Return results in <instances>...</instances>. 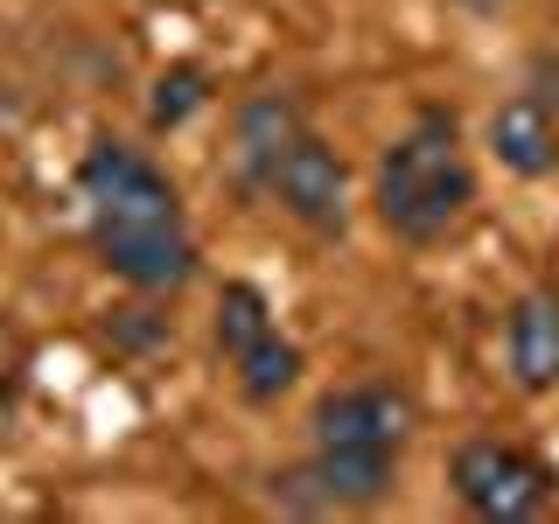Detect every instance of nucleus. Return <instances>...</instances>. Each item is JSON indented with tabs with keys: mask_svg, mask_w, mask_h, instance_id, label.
<instances>
[{
	"mask_svg": "<svg viewBox=\"0 0 559 524\" xmlns=\"http://www.w3.org/2000/svg\"><path fill=\"white\" fill-rule=\"evenodd\" d=\"M378 224L406 245H433L476 203V168L462 162V140H454V112H419L406 140H392L371 182Z\"/></svg>",
	"mask_w": 559,
	"mask_h": 524,
	"instance_id": "nucleus-1",
	"label": "nucleus"
},
{
	"mask_svg": "<svg viewBox=\"0 0 559 524\" xmlns=\"http://www.w3.org/2000/svg\"><path fill=\"white\" fill-rule=\"evenodd\" d=\"M448 483H454V497L468 503L476 517L489 524H524V517H538L552 503V468L538 462V454H524L511 441H462L454 448V462H448Z\"/></svg>",
	"mask_w": 559,
	"mask_h": 524,
	"instance_id": "nucleus-2",
	"label": "nucleus"
},
{
	"mask_svg": "<svg viewBox=\"0 0 559 524\" xmlns=\"http://www.w3.org/2000/svg\"><path fill=\"white\" fill-rule=\"evenodd\" d=\"M78 196L92 210V224H175L182 217L175 182L140 147H119V140H98L78 162Z\"/></svg>",
	"mask_w": 559,
	"mask_h": 524,
	"instance_id": "nucleus-3",
	"label": "nucleus"
},
{
	"mask_svg": "<svg viewBox=\"0 0 559 524\" xmlns=\"http://www.w3.org/2000/svg\"><path fill=\"white\" fill-rule=\"evenodd\" d=\"M266 189L280 196V210H287L294 224H308V231H322V238H336L349 224V168L322 133L287 140V154L273 162Z\"/></svg>",
	"mask_w": 559,
	"mask_h": 524,
	"instance_id": "nucleus-4",
	"label": "nucleus"
},
{
	"mask_svg": "<svg viewBox=\"0 0 559 524\" xmlns=\"http://www.w3.org/2000/svg\"><path fill=\"white\" fill-rule=\"evenodd\" d=\"M92 252L105 259V273L127 279L140 294H175L197 279V238L175 224H92Z\"/></svg>",
	"mask_w": 559,
	"mask_h": 524,
	"instance_id": "nucleus-5",
	"label": "nucleus"
},
{
	"mask_svg": "<svg viewBox=\"0 0 559 524\" xmlns=\"http://www.w3.org/2000/svg\"><path fill=\"white\" fill-rule=\"evenodd\" d=\"M419 427V406L406 384H343V392H329L322 406H314L308 433L314 448H399L406 433Z\"/></svg>",
	"mask_w": 559,
	"mask_h": 524,
	"instance_id": "nucleus-6",
	"label": "nucleus"
},
{
	"mask_svg": "<svg viewBox=\"0 0 559 524\" xmlns=\"http://www.w3.org/2000/svg\"><path fill=\"white\" fill-rule=\"evenodd\" d=\"M489 162L503 175H518V182H538V175L559 168V119L552 105H538L532 92L503 98L497 112H489Z\"/></svg>",
	"mask_w": 559,
	"mask_h": 524,
	"instance_id": "nucleus-7",
	"label": "nucleus"
},
{
	"mask_svg": "<svg viewBox=\"0 0 559 524\" xmlns=\"http://www.w3.org/2000/svg\"><path fill=\"white\" fill-rule=\"evenodd\" d=\"M308 127H301V105H294L287 92H252L231 112V154H238V175L245 182H259L266 189V175H273V162L287 154V140H301Z\"/></svg>",
	"mask_w": 559,
	"mask_h": 524,
	"instance_id": "nucleus-8",
	"label": "nucleus"
},
{
	"mask_svg": "<svg viewBox=\"0 0 559 524\" xmlns=\"http://www.w3.org/2000/svg\"><path fill=\"white\" fill-rule=\"evenodd\" d=\"M314 483L329 511H378L399 489V448H314Z\"/></svg>",
	"mask_w": 559,
	"mask_h": 524,
	"instance_id": "nucleus-9",
	"label": "nucleus"
},
{
	"mask_svg": "<svg viewBox=\"0 0 559 524\" xmlns=\"http://www.w3.org/2000/svg\"><path fill=\"white\" fill-rule=\"evenodd\" d=\"M503 349H511V378L524 392H552L559 384V294L532 287L503 322Z\"/></svg>",
	"mask_w": 559,
	"mask_h": 524,
	"instance_id": "nucleus-10",
	"label": "nucleus"
},
{
	"mask_svg": "<svg viewBox=\"0 0 559 524\" xmlns=\"http://www.w3.org/2000/svg\"><path fill=\"white\" fill-rule=\"evenodd\" d=\"M273 329V308H266V294L252 287V279H224V294H217V322H210V336H217L224 357H245L259 336Z\"/></svg>",
	"mask_w": 559,
	"mask_h": 524,
	"instance_id": "nucleus-11",
	"label": "nucleus"
},
{
	"mask_svg": "<svg viewBox=\"0 0 559 524\" xmlns=\"http://www.w3.org/2000/svg\"><path fill=\"white\" fill-rule=\"evenodd\" d=\"M294 378H301V349L280 336V329H266V336H259V343L238 357V392L252 398V406H273V398L287 392Z\"/></svg>",
	"mask_w": 559,
	"mask_h": 524,
	"instance_id": "nucleus-12",
	"label": "nucleus"
},
{
	"mask_svg": "<svg viewBox=\"0 0 559 524\" xmlns=\"http://www.w3.org/2000/svg\"><path fill=\"white\" fill-rule=\"evenodd\" d=\"M203 105H210V70H203V63H168L162 78H154L147 127H154V133H175V127H189Z\"/></svg>",
	"mask_w": 559,
	"mask_h": 524,
	"instance_id": "nucleus-13",
	"label": "nucleus"
},
{
	"mask_svg": "<svg viewBox=\"0 0 559 524\" xmlns=\"http://www.w3.org/2000/svg\"><path fill=\"white\" fill-rule=\"evenodd\" d=\"M14 119H22V105H14V92H8V84H0V133H8Z\"/></svg>",
	"mask_w": 559,
	"mask_h": 524,
	"instance_id": "nucleus-14",
	"label": "nucleus"
},
{
	"mask_svg": "<svg viewBox=\"0 0 559 524\" xmlns=\"http://www.w3.org/2000/svg\"><path fill=\"white\" fill-rule=\"evenodd\" d=\"M454 8H468V14H497V8H511V0H454Z\"/></svg>",
	"mask_w": 559,
	"mask_h": 524,
	"instance_id": "nucleus-15",
	"label": "nucleus"
}]
</instances>
